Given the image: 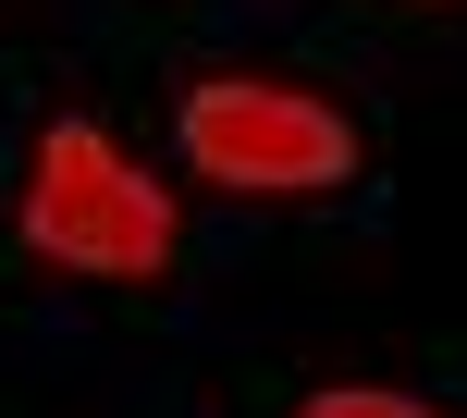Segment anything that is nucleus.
I'll list each match as a JSON object with an SVG mask.
<instances>
[{
  "instance_id": "nucleus-1",
  "label": "nucleus",
  "mask_w": 467,
  "mask_h": 418,
  "mask_svg": "<svg viewBox=\"0 0 467 418\" xmlns=\"http://www.w3.org/2000/svg\"><path fill=\"white\" fill-rule=\"evenodd\" d=\"M25 246L62 258V271H99V283H148V271H172V197L99 123H49L37 185H25Z\"/></svg>"
},
{
  "instance_id": "nucleus-2",
  "label": "nucleus",
  "mask_w": 467,
  "mask_h": 418,
  "mask_svg": "<svg viewBox=\"0 0 467 418\" xmlns=\"http://www.w3.org/2000/svg\"><path fill=\"white\" fill-rule=\"evenodd\" d=\"M185 161L210 172V185H234V197H320V185H345L357 136H345V111H320V99L234 74V87L185 99Z\"/></svg>"
},
{
  "instance_id": "nucleus-3",
  "label": "nucleus",
  "mask_w": 467,
  "mask_h": 418,
  "mask_svg": "<svg viewBox=\"0 0 467 418\" xmlns=\"http://www.w3.org/2000/svg\"><path fill=\"white\" fill-rule=\"evenodd\" d=\"M307 418H431V406H406V394H320Z\"/></svg>"
}]
</instances>
